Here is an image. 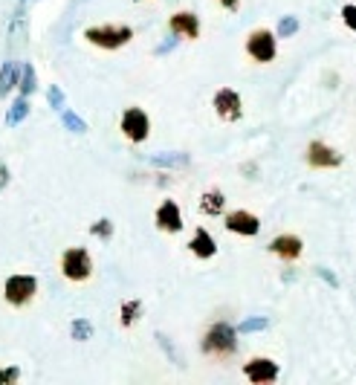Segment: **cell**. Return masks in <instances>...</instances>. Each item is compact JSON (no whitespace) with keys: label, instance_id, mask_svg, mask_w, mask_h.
Instances as JSON below:
<instances>
[{"label":"cell","instance_id":"cell-16","mask_svg":"<svg viewBox=\"0 0 356 385\" xmlns=\"http://www.w3.org/2000/svg\"><path fill=\"white\" fill-rule=\"evenodd\" d=\"M17 84H21V70L15 61H3V67H0V99H6Z\"/></svg>","mask_w":356,"mask_h":385},{"label":"cell","instance_id":"cell-10","mask_svg":"<svg viewBox=\"0 0 356 385\" xmlns=\"http://www.w3.org/2000/svg\"><path fill=\"white\" fill-rule=\"evenodd\" d=\"M223 226L229 229L232 235H244V238H255V235L261 232V220H258V215H252V211H246V209H235V211H229L226 220H223Z\"/></svg>","mask_w":356,"mask_h":385},{"label":"cell","instance_id":"cell-19","mask_svg":"<svg viewBox=\"0 0 356 385\" xmlns=\"http://www.w3.org/2000/svg\"><path fill=\"white\" fill-rule=\"evenodd\" d=\"M151 165H163V168L188 165V153H156V157H151Z\"/></svg>","mask_w":356,"mask_h":385},{"label":"cell","instance_id":"cell-1","mask_svg":"<svg viewBox=\"0 0 356 385\" xmlns=\"http://www.w3.org/2000/svg\"><path fill=\"white\" fill-rule=\"evenodd\" d=\"M203 354L212 359H229L237 354V327L229 322H214L203 336Z\"/></svg>","mask_w":356,"mask_h":385},{"label":"cell","instance_id":"cell-27","mask_svg":"<svg viewBox=\"0 0 356 385\" xmlns=\"http://www.w3.org/2000/svg\"><path fill=\"white\" fill-rule=\"evenodd\" d=\"M21 379V368H15V365H9V368H0V385H12Z\"/></svg>","mask_w":356,"mask_h":385},{"label":"cell","instance_id":"cell-21","mask_svg":"<svg viewBox=\"0 0 356 385\" xmlns=\"http://www.w3.org/2000/svg\"><path fill=\"white\" fill-rule=\"evenodd\" d=\"M35 87H38L35 67L32 64H24V70H21V84H17V90H21V96H32Z\"/></svg>","mask_w":356,"mask_h":385},{"label":"cell","instance_id":"cell-11","mask_svg":"<svg viewBox=\"0 0 356 385\" xmlns=\"http://www.w3.org/2000/svg\"><path fill=\"white\" fill-rule=\"evenodd\" d=\"M156 229L160 232H168V235H177L183 229V209L177 206V200H163L160 209H156Z\"/></svg>","mask_w":356,"mask_h":385},{"label":"cell","instance_id":"cell-13","mask_svg":"<svg viewBox=\"0 0 356 385\" xmlns=\"http://www.w3.org/2000/svg\"><path fill=\"white\" fill-rule=\"evenodd\" d=\"M168 27L174 35H183L188 41H197V38H200V21H197L194 12H174Z\"/></svg>","mask_w":356,"mask_h":385},{"label":"cell","instance_id":"cell-7","mask_svg":"<svg viewBox=\"0 0 356 385\" xmlns=\"http://www.w3.org/2000/svg\"><path fill=\"white\" fill-rule=\"evenodd\" d=\"M212 105H214V113L223 122H237V119L244 116V102H241V96H237V90H232V87H221V90H217Z\"/></svg>","mask_w":356,"mask_h":385},{"label":"cell","instance_id":"cell-20","mask_svg":"<svg viewBox=\"0 0 356 385\" xmlns=\"http://www.w3.org/2000/svg\"><path fill=\"white\" fill-rule=\"evenodd\" d=\"M70 336H73L75 342L93 339V322H90V319H75V322L70 324Z\"/></svg>","mask_w":356,"mask_h":385},{"label":"cell","instance_id":"cell-32","mask_svg":"<svg viewBox=\"0 0 356 385\" xmlns=\"http://www.w3.org/2000/svg\"><path fill=\"white\" fill-rule=\"evenodd\" d=\"M136 3H142V0H136Z\"/></svg>","mask_w":356,"mask_h":385},{"label":"cell","instance_id":"cell-3","mask_svg":"<svg viewBox=\"0 0 356 385\" xmlns=\"http://www.w3.org/2000/svg\"><path fill=\"white\" fill-rule=\"evenodd\" d=\"M38 296V278L27 273H15L3 281V299L9 307H27Z\"/></svg>","mask_w":356,"mask_h":385},{"label":"cell","instance_id":"cell-31","mask_svg":"<svg viewBox=\"0 0 356 385\" xmlns=\"http://www.w3.org/2000/svg\"><path fill=\"white\" fill-rule=\"evenodd\" d=\"M217 3H221L226 12H237V9H241V0H217Z\"/></svg>","mask_w":356,"mask_h":385},{"label":"cell","instance_id":"cell-28","mask_svg":"<svg viewBox=\"0 0 356 385\" xmlns=\"http://www.w3.org/2000/svg\"><path fill=\"white\" fill-rule=\"evenodd\" d=\"M342 21H345V27H348L350 32H356V3L342 6Z\"/></svg>","mask_w":356,"mask_h":385},{"label":"cell","instance_id":"cell-17","mask_svg":"<svg viewBox=\"0 0 356 385\" xmlns=\"http://www.w3.org/2000/svg\"><path fill=\"white\" fill-rule=\"evenodd\" d=\"M27 116H29V96H21L17 102H12V107L6 113V125L15 128V125H21Z\"/></svg>","mask_w":356,"mask_h":385},{"label":"cell","instance_id":"cell-15","mask_svg":"<svg viewBox=\"0 0 356 385\" xmlns=\"http://www.w3.org/2000/svg\"><path fill=\"white\" fill-rule=\"evenodd\" d=\"M223 206H226V197H223V191H221V188H209V191H203V197H200V211H203V215L217 218V215L223 211Z\"/></svg>","mask_w":356,"mask_h":385},{"label":"cell","instance_id":"cell-4","mask_svg":"<svg viewBox=\"0 0 356 385\" xmlns=\"http://www.w3.org/2000/svg\"><path fill=\"white\" fill-rule=\"evenodd\" d=\"M61 275L73 284H82L93 275V258L84 246H73L61 255Z\"/></svg>","mask_w":356,"mask_h":385},{"label":"cell","instance_id":"cell-24","mask_svg":"<svg viewBox=\"0 0 356 385\" xmlns=\"http://www.w3.org/2000/svg\"><path fill=\"white\" fill-rule=\"evenodd\" d=\"M47 102H50V107H52V110L61 113V110L67 107V96H64V90L58 87V84H52V87L47 90Z\"/></svg>","mask_w":356,"mask_h":385},{"label":"cell","instance_id":"cell-14","mask_svg":"<svg viewBox=\"0 0 356 385\" xmlns=\"http://www.w3.org/2000/svg\"><path fill=\"white\" fill-rule=\"evenodd\" d=\"M188 252L191 255H197V258H203V261H209V258H214L217 255V243H214V238L209 235V229H194V235H191V241H188Z\"/></svg>","mask_w":356,"mask_h":385},{"label":"cell","instance_id":"cell-5","mask_svg":"<svg viewBox=\"0 0 356 385\" xmlns=\"http://www.w3.org/2000/svg\"><path fill=\"white\" fill-rule=\"evenodd\" d=\"M246 55L255 64H269L279 55V35L269 29H255L246 38Z\"/></svg>","mask_w":356,"mask_h":385},{"label":"cell","instance_id":"cell-22","mask_svg":"<svg viewBox=\"0 0 356 385\" xmlns=\"http://www.w3.org/2000/svg\"><path fill=\"white\" fill-rule=\"evenodd\" d=\"M61 122H64V128H67L70 133H84V130H87V122L78 116V113H73L70 107L61 110Z\"/></svg>","mask_w":356,"mask_h":385},{"label":"cell","instance_id":"cell-23","mask_svg":"<svg viewBox=\"0 0 356 385\" xmlns=\"http://www.w3.org/2000/svg\"><path fill=\"white\" fill-rule=\"evenodd\" d=\"M302 29V24H299V17H292V15H284L281 21H279V29H275V35L279 38H292L295 32Z\"/></svg>","mask_w":356,"mask_h":385},{"label":"cell","instance_id":"cell-30","mask_svg":"<svg viewBox=\"0 0 356 385\" xmlns=\"http://www.w3.org/2000/svg\"><path fill=\"white\" fill-rule=\"evenodd\" d=\"M9 180H12V174H9V168H6L3 163H0V191H3V188L9 186Z\"/></svg>","mask_w":356,"mask_h":385},{"label":"cell","instance_id":"cell-9","mask_svg":"<svg viewBox=\"0 0 356 385\" xmlns=\"http://www.w3.org/2000/svg\"><path fill=\"white\" fill-rule=\"evenodd\" d=\"M244 377L255 385H269L279 379V362L269 359V356H255L244 365Z\"/></svg>","mask_w":356,"mask_h":385},{"label":"cell","instance_id":"cell-29","mask_svg":"<svg viewBox=\"0 0 356 385\" xmlns=\"http://www.w3.org/2000/svg\"><path fill=\"white\" fill-rule=\"evenodd\" d=\"M316 273H319V278H325L330 287H339V281H336V275H333V273H327L325 266H319V269H316Z\"/></svg>","mask_w":356,"mask_h":385},{"label":"cell","instance_id":"cell-25","mask_svg":"<svg viewBox=\"0 0 356 385\" xmlns=\"http://www.w3.org/2000/svg\"><path fill=\"white\" fill-rule=\"evenodd\" d=\"M267 327H269L267 316H258V319H246L237 324V333H255V331H267Z\"/></svg>","mask_w":356,"mask_h":385},{"label":"cell","instance_id":"cell-8","mask_svg":"<svg viewBox=\"0 0 356 385\" xmlns=\"http://www.w3.org/2000/svg\"><path fill=\"white\" fill-rule=\"evenodd\" d=\"M304 160H307L310 168H339L342 165V153L336 148H330L327 142H322V139H313L307 145Z\"/></svg>","mask_w":356,"mask_h":385},{"label":"cell","instance_id":"cell-2","mask_svg":"<svg viewBox=\"0 0 356 385\" xmlns=\"http://www.w3.org/2000/svg\"><path fill=\"white\" fill-rule=\"evenodd\" d=\"M84 41L98 47V50H119L133 41V29L131 27H113V24H105V27H87L84 29Z\"/></svg>","mask_w":356,"mask_h":385},{"label":"cell","instance_id":"cell-12","mask_svg":"<svg viewBox=\"0 0 356 385\" xmlns=\"http://www.w3.org/2000/svg\"><path fill=\"white\" fill-rule=\"evenodd\" d=\"M269 252L272 255H279L281 261H299L302 258V252H304V241L299 238V235H279V238H272L269 241Z\"/></svg>","mask_w":356,"mask_h":385},{"label":"cell","instance_id":"cell-26","mask_svg":"<svg viewBox=\"0 0 356 385\" xmlns=\"http://www.w3.org/2000/svg\"><path fill=\"white\" fill-rule=\"evenodd\" d=\"M90 235H93V238H105V241H107V238L113 235V223H110V220H96V223L90 226Z\"/></svg>","mask_w":356,"mask_h":385},{"label":"cell","instance_id":"cell-18","mask_svg":"<svg viewBox=\"0 0 356 385\" xmlns=\"http://www.w3.org/2000/svg\"><path fill=\"white\" fill-rule=\"evenodd\" d=\"M140 313H142V301L140 299L122 301V307H119V322H122V327H131L136 319H140Z\"/></svg>","mask_w":356,"mask_h":385},{"label":"cell","instance_id":"cell-6","mask_svg":"<svg viewBox=\"0 0 356 385\" xmlns=\"http://www.w3.org/2000/svg\"><path fill=\"white\" fill-rule=\"evenodd\" d=\"M119 130L125 133V139L131 142H145L148 139V133H151V119H148V113L142 107H128L122 113V119H119Z\"/></svg>","mask_w":356,"mask_h":385}]
</instances>
